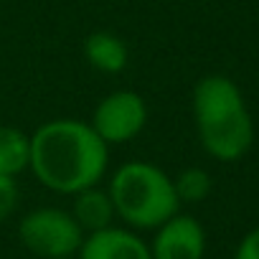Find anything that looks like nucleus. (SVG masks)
I'll use <instances>...</instances> for the list:
<instances>
[{
  "instance_id": "nucleus-14",
  "label": "nucleus",
  "mask_w": 259,
  "mask_h": 259,
  "mask_svg": "<svg viewBox=\"0 0 259 259\" xmlns=\"http://www.w3.org/2000/svg\"><path fill=\"white\" fill-rule=\"evenodd\" d=\"M66 259H76V256H66Z\"/></svg>"
},
{
  "instance_id": "nucleus-3",
  "label": "nucleus",
  "mask_w": 259,
  "mask_h": 259,
  "mask_svg": "<svg viewBox=\"0 0 259 259\" xmlns=\"http://www.w3.org/2000/svg\"><path fill=\"white\" fill-rule=\"evenodd\" d=\"M107 193L114 203L117 219L133 231H155L181 211L173 178L148 160L122 163L112 173Z\"/></svg>"
},
{
  "instance_id": "nucleus-4",
  "label": "nucleus",
  "mask_w": 259,
  "mask_h": 259,
  "mask_svg": "<svg viewBox=\"0 0 259 259\" xmlns=\"http://www.w3.org/2000/svg\"><path fill=\"white\" fill-rule=\"evenodd\" d=\"M18 239L38 259H66V256H76L84 241V231L74 221L71 211L44 206L28 211L21 219Z\"/></svg>"
},
{
  "instance_id": "nucleus-11",
  "label": "nucleus",
  "mask_w": 259,
  "mask_h": 259,
  "mask_svg": "<svg viewBox=\"0 0 259 259\" xmlns=\"http://www.w3.org/2000/svg\"><path fill=\"white\" fill-rule=\"evenodd\" d=\"M173 186L181 203H201L208 198L213 188V178L203 168H186L173 178Z\"/></svg>"
},
{
  "instance_id": "nucleus-5",
  "label": "nucleus",
  "mask_w": 259,
  "mask_h": 259,
  "mask_svg": "<svg viewBox=\"0 0 259 259\" xmlns=\"http://www.w3.org/2000/svg\"><path fill=\"white\" fill-rule=\"evenodd\" d=\"M92 130L112 148L135 140L148 124V104L133 89H117L102 97L89 119Z\"/></svg>"
},
{
  "instance_id": "nucleus-8",
  "label": "nucleus",
  "mask_w": 259,
  "mask_h": 259,
  "mask_svg": "<svg viewBox=\"0 0 259 259\" xmlns=\"http://www.w3.org/2000/svg\"><path fill=\"white\" fill-rule=\"evenodd\" d=\"M71 198H74V203H71L69 211H71L74 221L79 224V229L84 234H92V231H102L107 226H114V219H117L114 203H112L107 188H99V183L97 186H89V188H84L79 193H74Z\"/></svg>"
},
{
  "instance_id": "nucleus-9",
  "label": "nucleus",
  "mask_w": 259,
  "mask_h": 259,
  "mask_svg": "<svg viewBox=\"0 0 259 259\" xmlns=\"http://www.w3.org/2000/svg\"><path fill=\"white\" fill-rule=\"evenodd\" d=\"M84 59L99 74H119L127 69L130 49L112 31H94L84 41Z\"/></svg>"
},
{
  "instance_id": "nucleus-2",
  "label": "nucleus",
  "mask_w": 259,
  "mask_h": 259,
  "mask_svg": "<svg viewBox=\"0 0 259 259\" xmlns=\"http://www.w3.org/2000/svg\"><path fill=\"white\" fill-rule=\"evenodd\" d=\"M193 122L201 148L213 160L234 163L254 143V124L241 89L224 74H208L193 87Z\"/></svg>"
},
{
  "instance_id": "nucleus-12",
  "label": "nucleus",
  "mask_w": 259,
  "mask_h": 259,
  "mask_svg": "<svg viewBox=\"0 0 259 259\" xmlns=\"http://www.w3.org/2000/svg\"><path fill=\"white\" fill-rule=\"evenodd\" d=\"M18 201H21V188H18L16 178L0 173V221H6L16 211Z\"/></svg>"
},
{
  "instance_id": "nucleus-6",
  "label": "nucleus",
  "mask_w": 259,
  "mask_h": 259,
  "mask_svg": "<svg viewBox=\"0 0 259 259\" xmlns=\"http://www.w3.org/2000/svg\"><path fill=\"white\" fill-rule=\"evenodd\" d=\"M148 246L153 259H203L206 231L196 216L178 211L155 229Z\"/></svg>"
},
{
  "instance_id": "nucleus-7",
  "label": "nucleus",
  "mask_w": 259,
  "mask_h": 259,
  "mask_svg": "<svg viewBox=\"0 0 259 259\" xmlns=\"http://www.w3.org/2000/svg\"><path fill=\"white\" fill-rule=\"evenodd\" d=\"M76 259H153L148 241L127 226H107L84 234Z\"/></svg>"
},
{
  "instance_id": "nucleus-13",
  "label": "nucleus",
  "mask_w": 259,
  "mask_h": 259,
  "mask_svg": "<svg viewBox=\"0 0 259 259\" xmlns=\"http://www.w3.org/2000/svg\"><path fill=\"white\" fill-rule=\"evenodd\" d=\"M234 259H259V226L251 229L249 234H244V239L236 246Z\"/></svg>"
},
{
  "instance_id": "nucleus-10",
  "label": "nucleus",
  "mask_w": 259,
  "mask_h": 259,
  "mask_svg": "<svg viewBox=\"0 0 259 259\" xmlns=\"http://www.w3.org/2000/svg\"><path fill=\"white\" fill-rule=\"evenodd\" d=\"M31 163V135L18 127L0 124V173L21 176Z\"/></svg>"
},
{
  "instance_id": "nucleus-1",
  "label": "nucleus",
  "mask_w": 259,
  "mask_h": 259,
  "mask_svg": "<svg viewBox=\"0 0 259 259\" xmlns=\"http://www.w3.org/2000/svg\"><path fill=\"white\" fill-rule=\"evenodd\" d=\"M107 165L109 145L84 119L59 117L38 124L31 133L28 170L54 193L74 196L102 183Z\"/></svg>"
}]
</instances>
